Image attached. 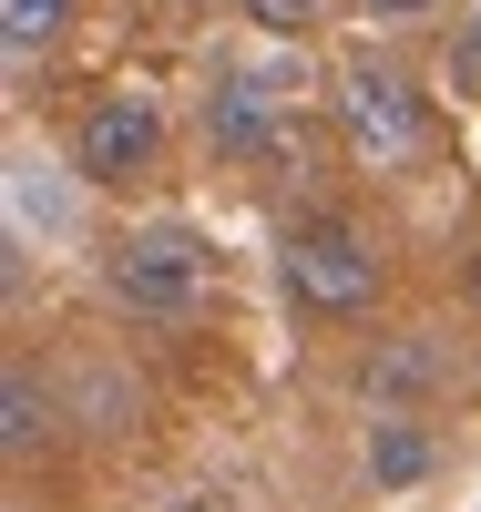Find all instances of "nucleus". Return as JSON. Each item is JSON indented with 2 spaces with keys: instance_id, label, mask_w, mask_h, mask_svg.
<instances>
[{
  "instance_id": "f257e3e1",
  "label": "nucleus",
  "mask_w": 481,
  "mask_h": 512,
  "mask_svg": "<svg viewBox=\"0 0 481 512\" xmlns=\"http://www.w3.org/2000/svg\"><path fill=\"white\" fill-rule=\"evenodd\" d=\"M338 134H348V154H359L369 175H410V164L430 154V113H420V93L400 72H348Z\"/></svg>"
},
{
  "instance_id": "f03ea898",
  "label": "nucleus",
  "mask_w": 481,
  "mask_h": 512,
  "mask_svg": "<svg viewBox=\"0 0 481 512\" xmlns=\"http://www.w3.org/2000/svg\"><path fill=\"white\" fill-rule=\"evenodd\" d=\"M205 246L185 236V226H144V236H123L113 246V297L134 318H195L205 308Z\"/></svg>"
},
{
  "instance_id": "7ed1b4c3",
  "label": "nucleus",
  "mask_w": 481,
  "mask_h": 512,
  "mask_svg": "<svg viewBox=\"0 0 481 512\" xmlns=\"http://www.w3.org/2000/svg\"><path fill=\"white\" fill-rule=\"evenodd\" d=\"M287 297L297 308H318V318H359L369 297H379V256L359 226H297L287 236Z\"/></svg>"
},
{
  "instance_id": "20e7f679",
  "label": "nucleus",
  "mask_w": 481,
  "mask_h": 512,
  "mask_svg": "<svg viewBox=\"0 0 481 512\" xmlns=\"http://www.w3.org/2000/svg\"><path fill=\"white\" fill-rule=\"evenodd\" d=\"M154 144H164V123H154V103L144 93H103L93 113H82V175L93 185H134L144 164H154Z\"/></svg>"
},
{
  "instance_id": "39448f33",
  "label": "nucleus",
  "mask_w": 481,
  "mask_h": 512,
  "mask_svg": "<svg viewBox=\"0 0 481 512\" xmlns=\"http://www.w3.org/2000/svg\"><path fill=\"white\" fill-rule=\"evenodd\" d=\"M205 134L226 144V154H267V144H277V93H267V82H246V72H236L226 93L205 103Z\"/></svg>"
},
{
  "instance_id": "423d86ee",
  "label": "nucleus",
  "mask_w": 481,
  "mask_h": 512,
  "mask_svg": "<svg viewBox=\"0 0 481 512\" xmlns=\"http://www.w3.org/2000/svg\"><path fill=\"white\" fill-rule=\"evenodd\" d=\"M72 21V0H0V31H11V52H41Z\"/></svg>"
},
{
  "instance_id": "0eeeda50",
  "label": "nucleus",
  "mask_w": 481,
  "mask_h": 512,
  "mask_svg": "<svg viewBox=\"0 0 481 512\" xmlns=\"http://www.w3.org/2000/svg\"><path fill=\"white\" fill-rule=\"evenodd\" d=\"M0 441H11V451L41 441V379L31 369H11V390H0Z\"/></svg>"
},
{
  "instance_id": "6e6552de",
  "label": "nucleus",
  "mask_w": 481,
  "mask_h": 512,
  "mask_svg": "<svg viewBox=\"0 0 481 512\" xmlns=\"http://www.w3.org/2000/svg\"><path fill=\"white\" fill-rule=\"evenodd\" d=\"M420 461H430V451H420L410 431H389V441H369V472H379V482H410Z\"/></svg>"
},
{
  "instance_id": "1a4fd4ad",
  "label": "nucleus",
  "mask_w": 481,
  "mask_h": 512,
  "mask_svg": "<svg viewBox=\"0 0 481 512\" xmlns=\"http://www.w3.org/2000/svg\"><path fill=\"white\" fill-rule=\"evenodd\" d=\"M451 93H471L481 103V11L461 21V41H451Z\"/></svg>"
},
{
  "instance_id": "9d476101",
  "label": "nucleus",
  "mask_w": 481,
  "mask_h": 512,
  "mask_svg": "<svg viewBox=\"0 0 481 512\" xmlns=\"http://www.w3.org/2000/svg\"><path fill=\"white\" fill-rule=\"evenodd\" d=\"M246 21H267V31H308L318 21V0H236Z\"/></svg>"
},
{
  "instance_id": "9b49d317",
  "label": "nucleus",
  "mask_w": 481,
  "mask_h": 512,
  "mask_svg": "<svg viewBox=\"0 0 481 512\" xmlns=\"http://www.w3.org/2000/svg\"><path fill=\"white\" fill-rule=\"evenodd\" d=\"M369 11H379V21H410V11H430V0H369Z\"/></svg>"
},
{
  "instance_id": "f8f14e48",
  "label": "nucleus",
  "mask_w": 481,
  "mask_h": 512,
  "mask_svg": "<svg viewBox=\"0 0 481 512\" xmlns=\"http://www.w3.org/2000/svg\"><path fill=\"white\" fill-rule=\"evenodd\" d=\"M195 512H205V502H195Z\"/></svg>"
}]
</instances>
